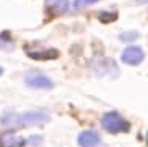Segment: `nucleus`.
Segmentation results:
<instances>
[{
    "mask_svg": "<svg viewBox=\"0 0 148 147\" xmlns=\"http://www.w3.org/2000/svg\"><path fill=\"white\" fill-rule=\"evenodd\" d=\"M99 2V0H74V8L76 10H82L88 5H93V3Z\"/></svg>",
    "mask_w": 148,
    "mask_h": 147,
    "instance_id": "9d476101",
    "label": "nucleus"
},
{
    "mask_svg": "<svg viewBox=\"0 0 148 147\" xmlns=\"http://www.w3.org/2000/svg\"><path fill=\"white\" fill-rule=\"evenodd\" d=\"M25 52L27 55L36 60H52V59L58 57V51L54 48H41V46H35L33 49L25 46Z\"/></svg>",
    "mask_w": 148,
    "mask_h": 147,
    "instance_id": "39448f33",
    "label": "nucleus"
},
{
    "mask_svg": "<svg viewBox=\"0 0 148 147\" xmlns=\"http://www.w3.org/2000/svg\"><path fill=\"white\" fill-rule=\"evenodd\" d=\"M143 59H145V54H143L142 48H139V46H128L121 52V62L126 65L136 66V65L142 63Z\"/></svg>",
    "mask_w": 148,
    "mask_h": 147,
    "instance_id": "20e7f679",
    "label": "nucleus"
},
{
    "mask_svg": "<svg viewBox=\"0 0 148 147\" xmlns=\"http://www.w3.org/2000/svg\"><path fill=\"white\" fill-rule=\"evenodd\" d=\"M25 144V139L17 135H13V133L0 135V147H24Z\"/></svg>",
    "mask_w": 148,
    "mask_h": 147,
    "instance_id": "6e6552de",
    "label": "nucleus"
},
{
    "mask_svg": "<svg viewBox=\"0 0 148 147\" xmlns=\"http://www.w3.org/2000/svg\"><path fill=\"white\" fill-rule=\"evenodd\" d=\"M137 3H148V0H137Z\"/></svg>",
    "mask_w": 148,
    "mask_h": 147,
    "instance_id": "ddd939ff",
    "label": "nucleus"
},
{
    "mask_svg": "<svg viewBox=\"0 0 148 147\" xmlns=\"http://www.w3.org/2000/svg\"><path fill=\"white\" fill-rule=\"evenodd\" d=\"M14 48V41H13L11 35L8 32H2L0 33V49L3 51H11Z\"/></svg>",
    "mask_w": 148,
    "mask_h": 147,
    "instance_id": "1a4fd4ad",
    "label": "nucleus"
},
{
    "mask_svg": "<svg viewBox=\"0 0 148 147\" xmlns=\"http://www.w3.org/2000/svg\"><path fill=\"white\" fill-rule=\"evenodd\" d=\"M117 14L115 13H112V14H107V13H101V21L103 22H110V21H114Z\"/></svg>",
    "mask_w": 148,
    "mask_h": 147,
    "instance_id": "f8f14e48",
    "label": "nucleus"
},
{
    "mask_svg": "<svg viewBox=\"0 0 148 147\" xmlns=\"http://www.w3.org/2000/svg\"><path fill=\"white\" fill-rule=\"evenodd\" d=\"M24 79H25L27 86L33 87V89H52L54 87L52 79H49L47 76L40 71H29Z\"/></svg>",
    "mask_w": 148,
    "mask_h": 147,
    "instance_id": "7ed1b4c3",
    "label": "nucleus"
},
{
    "mask_svg": "<svg viewBox=\"0 0 148 147\" xmlns=\"http://www.w3.org/2000/svg\"><path fill=\"white\" fill-rule=\"evenodd\" d=\"M137 37H139V33H137V32H126V33H121V35H120V40L129 43V41H134Z\"/></svg>",
    "mask_w": 148,
    "mask_h": 147,
    "instance_id": "9b49d317",
    "label": "nucleus"
},
{
    "mask_svg": "<svg viewBox=\"0 0 148 147\" xmlns=\"http://www.w3.org/2000/svg\"><path fill=\"white\" fill-rule=\"evenodd\" d=\"M2 73H3V70H2V66H0V75H2Z\"/></svg>",
    "mask_w": 148,
    "mask_h": 147,
    "instance_id": "4468645a",
    "label": "nucleus"
},
{
    "mask_svg": "<svg viewBox=\"0 0 148 147\" xmlns=\"http://www.w3.org/2000/svg\"><path fill=\"white\" fill-rule=\"evenodd\" d=\"M147 142H148V136H147Z\"/></svg>",
    "mask_w": 148,
    "mask_h": 147,
    "instance_id": "2eb2a0df",
    "label": "nucleus"
},
{
    "mask_svg": "<svg viewBox=\"0 0 148 147\" xmlns=\"http://www.w3.org/2000/svg\"><path fill=\"white\" fill-rule=\"evenodd\" d=\"M77 142H79L80 147H103L101 146V138L96 131H82L77 138Z\"/></svg>",
    "mask_w": 148,
    "mask_h": 147,
    "instance_id": "423d86ee",
    "label": "nucleus"
},
{
    "mask_svg": "<svg viewBox=\"0 0 148 147\" xmlns=\"http://www.w3.org/2000/svg\"><path fill=\"white\" fill-rule=\"evenodd\" d=\"M44 5L51 14H63L69 8V0H44Z\"/></svg>",
    "mask_w": 148,
    "mask_h": 147,
    "instance_id": "0eeeda50",
    "label": "nucleus"
},
{
    "mask_svg": "<svg viewBox=\"0 0 148 147\" xmlns=\"http://www.w3.org/2000/svg\"><path fill=\"white\" fill-rule=\"evenodd\" d=\"M101 125L109 133H123V131L129 130V124L118 112H114V111L104 114L103 120H101Z\"/></svg>",
    "mask_w": 148,
    "mask_h": 147,
    "instance_id": "f03ea898",
    "label": "nucleus"
},
{
    "mask_svg": "<svg viewBox=\"0 0 148 147\" xmlns=\"http://www.w3.org/2000/svg\"><path fill=\"white\" fill-rule=\"evenodd\" d=\"M51 115L46 111H27L22 114L5 112L2 115V125L6 128H24L33 127V125H43L49 122Z\"/></svg>",
    "mask_w": 148,
    "mask_h": 147,
    "instance_id": "f257e3e1",
    "label": "nucleus"
}]
</instances>
